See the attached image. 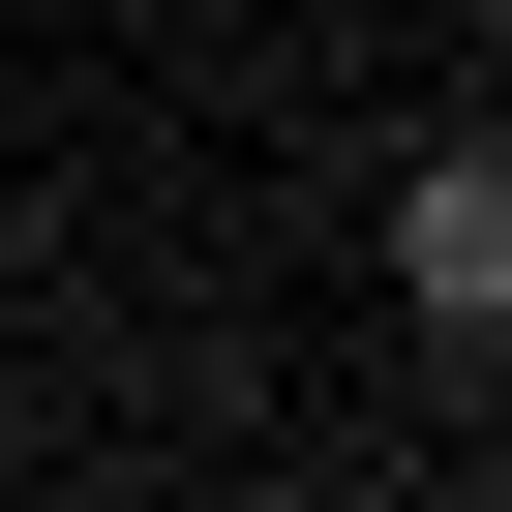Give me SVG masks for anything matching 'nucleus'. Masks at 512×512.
<instances>
[{
	"mask_svg": "<svg viewBox=\"0 0 512 512\" xmlns=\"http://www.w3.org/2000/svg\"><path fill=\"white\" fill-rule=\"evenodd\" d=\"M392 302H422L452 362H512V151H422V181H392Z\"/></svg>",
	"mask_w": 512,
	"mask_h": 512,
	"instance_id": "obj_1",
	"label": "nucleus"
}]
</instances>
